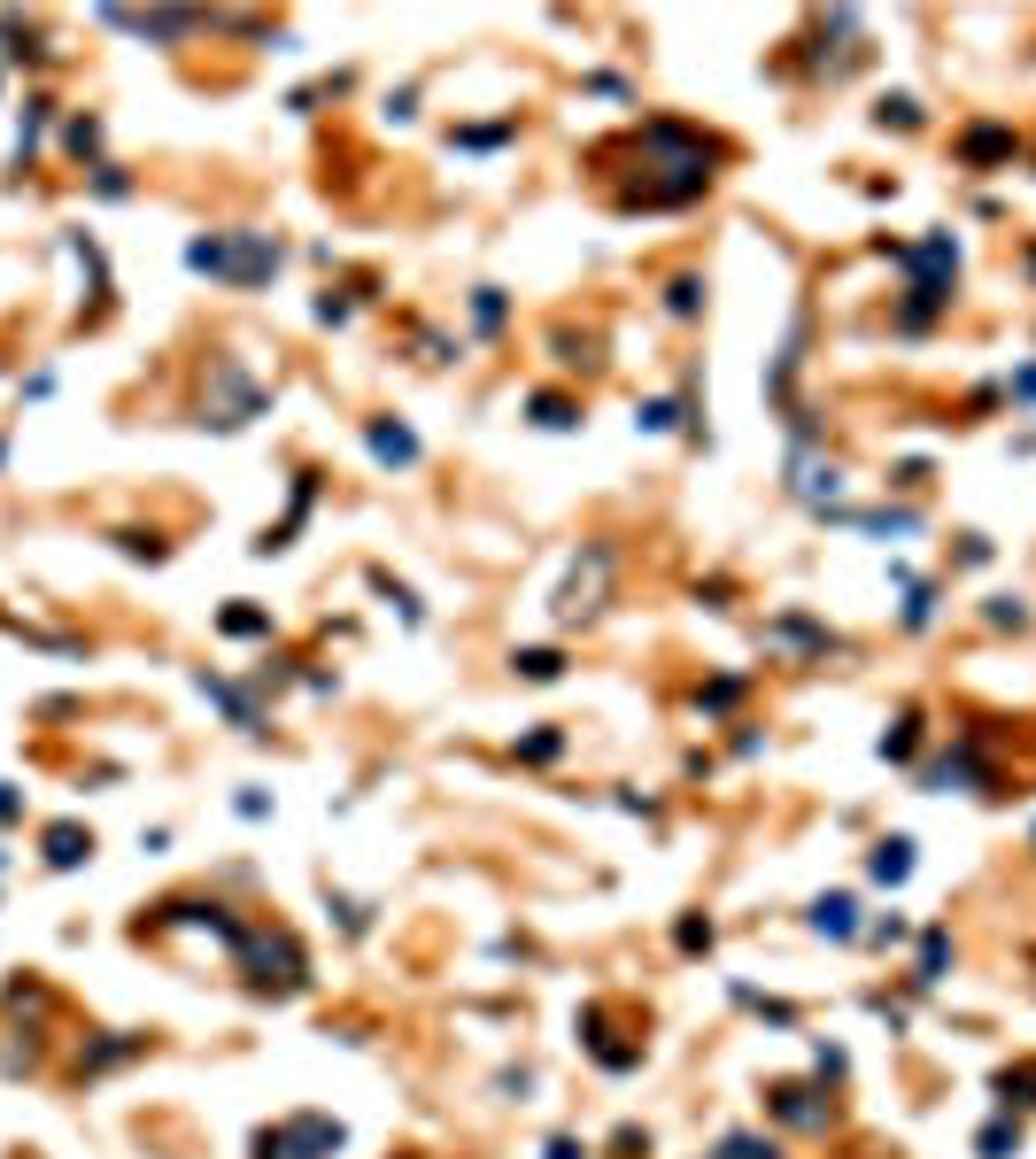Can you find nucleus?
<instances>
[{
	"mask_svg": "<svg viewBox=\"0 0 1036 1159\" xmlns=\"http://www.w3.org/2000/svg\"><path fill=\"white\" fill-rule=\"evenodd\" d=\"M627 155L650 162V178L627 194V209H635V202H642V209H680V202H697V194L712 186V162H720V147H712L704 132H688V124H673V117H650V124L627 140Z\"/></svg>",
	"mask_w": 1036,
	"mask_h": 1159,
	"instance_id": "1",
	"label": "nucleus"
},
{
	"mask_svg": "<svg viewBox=\"0 0 1036 1159\" xmlns=\"http://www.w3.org/2000/svg\"><path fill=\"white\" fill-rule=\"evenodd\" d=\"M186 263L209 279H232V287H264L279 271V240L272 232H209V240L186 248Z\"/></svg>",
	"mask_w": 1036,
	"mask_h": 1159,
	"instance_id": "2",
	"label": "nucleus"
},
{
	"mask_svg": "<svg viewBox=\"0 0 1036 1159\" xmlns=\"http://www.w3.org/2000/svg\"><path fill=\"white\" fill-rule=\"evenodd\" d=\"M264 387H255L240 364H232V355H217V364H209V395H202V425H217V433H240L248 418H264Z\"/></svg>",
	"mask_w": 1036,
	"mask_h": 1159,
	"instance_id": "3",
	"label": "nucleus"
},
{
	"mask_svg": "<svg viewBox=\"0 0 1036 1159\" xmlns=\"http://www.w3.org/2000/svg\"><path fill=\"white\" fill-rule=\"evenodd\" d=\"M340 1144V1121H325V1113H302V1121H287V1128H264L255 1136V1159H333Z\"/></svg>",
	"mask_w": 1036,
	"mask_h": 1159,
	"instance_id": "4",
	"label": "nucleus"
},
{
	"mask_svg": "<svg viewBox=\"0 0 1036 1159\" xmlns=\"http://www.w3.org/2000/svg\"><path fill=\"white\" fill-rule=\"evenodd\" d=\"M240 958H248V974H255L264 990H272V982H279V990H302V982H310L294 935H248V928H240Z\"/></svg>",
	"mask_w": 1036,
	"mask_h": 1159,
	"instance_id": "5",
	"label": "nucleus"
},
{
	"mask_svg": "<svg viewBox=\"0 0 1036 1159\" xmlns=\"http://www.w3.org/2000/svg\"><path fill=\"white\" fill-rule=\"evenodd\" d=\"M603 588H612V550L603 542H588V557L565 572V588H557V618L573 627V618H595L603 611Z\"/></svg>",
	"mask_w": 1036,
	"mask_h": 1159,
	"instance_id": "6",
	"label": "nucleus"
},
{
	"mask_svg": "<svg viewBox=\"0 0 1036 1159\" xmlns=\"http://www.w3.org/2000/svg\"><path fill=\"white\" fill-rule=\"evenodd\" d=\"M766 1106H773V1121H790V1128H828V1106H820L812 1083H773Z\"/></svg>",
	"mask_w": 1036,
	"mask_h": 1159,
	"instance_id": "7",
	"label": "nucleus"
},
{
	"mask_svg": "<svg viewBox=\"0 0 1036 1159\" xmlns=\"http://www.w3.org/2000/svg\"><path fill=\"white\" fill-rule=\"evenodd\" d=\"M101 24H109V32H140V39H186V32H202L209 16H194V9H179V16H132V9H101Z\"/></svg>",
	"mask_w": 1036,
	"mask_h": 1159,
	"instance_id": "8",
	"label": "nucleus"
},
{
	"mask_svg": "<svg viewBox=\"0 0 1036 1159\" xmlns=\"http://www.w3.org/2000/svg\"><path fill=\"white\" fill-rule=\"evenodd\" d=\"M990 773H983V758H975V743H960L952 758H943V765H928V788L936 796H952V788H983Z\"/></svg>",
	"mask_w": 1036,
	"mask_h": 1159,
	"instance_id": "9",
	"label": "nucleus"
},
{
	"mask_svg": "<svg viewBox=\"0 0 1036 1159\" xmlns=\"http://www.w3.org/2000/svg\"><path fill=\"white\" fill-rule=\"evenodd\" d=\"M85 858H94V835H85L77 820L47 828V866H55V873H70V866H85Z\"/></svg>",
	"mask_w": 1036,
	"mask_h": 1159,
	"instance_id": "10",
	"label": "nucleus"
},
{
	"mask_svg": "<svg viewBox=\"0 0 1036 1159\" xmlns=\"http://www.w3.org/2000/svg\"><path fill=\"white\" fill-rule=\"evenodd\" d=\"M364 440H372V457H380V464H418V433H410V425L372 418V433H364Z\"/></svg>",
	"mask_w": 1036,
	"mask_h": 1159,
	"instance_id": "11",
	"label": "nucleus"
},
{
	"mask_svg": "<svg viewBox=\"0 0 1036 1159\" xmlns=\"http://www.w3.org/2000/svg\"><path fill=\"white\" fill-rule=\"evenodd\" d=\"M812 928H820V935H835V943H851V935H858V905L835 889V897H820V905H812Z\"/></svg>",
	"mask_w": 1036,
	"mask_h": 1159,
	"instance_id": "12",
	"label": "nucleus"
},
{
	"mask_svg": "<svg viewBox=\"0 0 1036 1159\" xmlns=\"http://www.w3.org/2000/svg\"><path fill=\"white\" fill-rule=\"evenodd\" d=\"M867 873L898 889V881L913 873V843H905V835H890V843H875V858H867Z\"/></svg>",
	"mask_w": 1036,
	"mask_h": 1159,
	"instance_id": "13",
	"label": "nucleus"
},
{
	"mask_svg": "<svg viewBox=\"0 0 1036 1159\" xmlns=\"http://www.w3.org/2000/svg\"><path fill=\"white\" fill-rule=\"evenodd\" d=\"M998 1106H1005V1113H1013V1106H1036V1066H1028V1059L998 1075Z\"/></svg>",
	"mask_w": 1036,
	"mask_h": 1159,
	"instance_id": "14",
	"label": "nucleus"
},
{
	"mask_svg": "<svg viewBox=\"0 0 1036 1159\" xmlns=\"http://www.w3.org/2000/svg\"><path fill=\"white\" fill-rule=\"evenodd\" d=\"M943 966H952V935L928 928V935H920V982H943Z\"/></svg>",
	"mask_w": 1036,
	"mask_h": 1159,
	"instance_id": "15",
	"label": "nucleus"
},
{
	"mask_svg": "<svg viewBox=\"0 0 1036 1159\" xmlns=\"http://www.w3.org/2000/svg\"><path fill=\"white\" fill-rule=\"evenodd\" d=\"M975 1151H983V1159H1013V1151H1021V1128H1013V1121H990V1128L975 1136Z\"/></svg>",
	"mask_w": 1036,
	"mask_h": 1159,
	"instance_id": "16",
	"label": "nucleus"
},
{
	"mask_svg": "<svg viewBox=\"0 0 1036 1159\" xmlns=\"http://www.w3.org/2000/svg\"><path fill=\"white\" fill-rule=\"evenodd\" d=\"M510 665H518V680H557V673H565V657H557V650H518Z\"/></svg>",
	"mask_w": 1036,
	"mask_h": 1159,
	"instance_id": "17",
	"label": "nucleus"
},
{
	"mask_svg": "<svg viewBox=\"0 0 1036 1159\" xmlns=\"http://www.w3.org/2000/svg\"><path fill=\"white\" fill-rule=\"evenodd\" d=\"M217 627H225V635H272V618H264V611H248V603H232Z\"/></svg>",
	"mask_w": 1036,
	"mask_h": 1159,
	"instance_id": "18",
	"label": "nucleus"
},
{
	"mask_svg": "<svg viewBox=\"0 0 1036 1159\" xmlns=\"http://www.w3.org/2000/svg\"><path fill=\"white\" fill-rule=\"evenodd\" d=\"M62 140H70V155H94V147H101V117H70Z\"/></svg>",
	"mask_w": 1036,
	"mask_h": 1159,
	"instance_id": "19",
	"label": "nucleus"
},
{
	"mask_svg": "<svg viewBox=\"0 0 1036 1159\" xmlns=\"http://www.w3.org/2000/svg\"><path fill=\"white\" fill-rule=\"evenodd\" d=\"M697 302H704L697 279H673V287H665V310H673V317H697Z\"/></svg>",
	"mask_w": 1036,
	"mask_h": 1159,
	"instance_id": "20",
	"label": "nucleus"
},
{
	"mask_svg": "<svg viewBox=\"0 0 1036 1159\" xmlns=\"http://www.w3.org/2000/svg\"><path fill=\"white\" fill-rule=\"evenodd\" d=\"M720 1159H782V1151H773L766 1136H727V1144H720Z\"/></svg>",
	"mask_w": 1036,
	"mask_h": 1159,
	"instance_id": "21",
	"label": "nucleus"
},
{
	"mask_svg": "<svg viewBox=\"0 0 1036 1159\" xmlns=\"http://www.w3.org/2000/svg\"><path fill=\"white\" fill-rule=\"evenodd\" d=\"M534 425L565 433V425H573V402H557V395H534Z\"/></svg>",
	"mask_w": 1036,
	"mask_h": 1159,
	"instance_id": "22",
	"label": "nucleus"
},
{
	"mask_svg": "<svg viewBox=\"0 0 1036 1159\" xmlns=\"http://www.w3.org/2000/svg\"><path fill=\"white\" fill-rule=\"evenodd\" d=\"M39 132H47V101H24V124H16V155H24Z\"/></svg>",
	"mask_w": 1036,
	"mask_h": 1159,
	"instance_id": "23",
	"label": "nucleus"
},
{
	"mask_svg": "<svg viewBox=\"0 0 1036 1159\" xmlns=\"http://www.w3.org/2000/svg\"><path fill=\"white\" fill-rule=\"evenodd\" d=\"M1005 147H1013V140H1005V132H990V124H983V132H967V155H975V162H990V155H1005Z\"/></svg>",
	"mask_w": 1036,
	"mask_h": 1159,
	"instance_id": "24",
	"label": "nucleus"
},
{
	"mask_svg": "<svg viewBox=\"0 0 1036 1159\" xmlns=\"http://www.w3.org/2000/svg\"><path fill=\"white\" fill-rule=\"evenodd\" d=\"M990 627H1028V611H1021V595H990Z\"/></svg>",
	"mask_w": 1036,
	"mask_h": 1159,
	"instance_id": "25",
	"label": "nucleus"
},
{
	"mask_svg": "<svg viewBox=\"0 0 1036 1159\" xmlns=\"http://www.w3.org/2000/svg\"><path fill=\"white\" fill-rule=\"evenodd\" d=\"M472 317H480V333H495V325H503V294H495V287H480V302H472Z\"/></svg>",
	"mask_w": 1036,
	"mask_h": 1159,
	"instance_id": "26",
	"label": "nucleus"
},
{
	"mask_svg": "<svg viewBox=\"0 0 1036 1159\" xmlns=\"http://www.w3.org/2000/svg\"><path fill=\"white\" fill-rule=\"evenodd\" d=\"M735 696H743V680H712V688H704V696H697V711H727V703H735Z\"/></svg>",
	"mask_w": 1036,
	"mask_h": 1159,
	"instance_id": "27",
	"label": "nucleus"
},
{
	"mask_svg": "<svg viewBox=\"0 0 1036 1159\" xmlns=\"http://www.w3.org/2000/svg\"><path fill=\"white\" fill-rule=\"evenodd\" d=\"M913 727H920V720H898V727L882 735V758H913Z\"/></svg>",
	"mask_w": 1036,
	"mask_h": 1159,
	"instance_id": "28",
	"label": "nucleus"
},
{
	"mask_svg": "<svg viewBox=\"0 0 1036 1159\" xmlns=\"http://www.w3.org/2000/svg\"><path fill=\"white\" fill-rule=\"evenodd\" d=\"M680 951H712V920H680Z\"/></svg>",
	"mask_w": 1036,
	"mask_h": 1159,
	"instance_id": "29",
	"label": "nucleus"
},
{
	"mask_svg": "<svg viewBox=\"0 0 1036 1159\" xmlns=\"http://www.w3.org/2000/svg\"><path fill=\"white\" fill-rule=\"evenodd\" d=\"M94 186H101V194H109V202H117V194H132V178H124V170H117V162H101V178H94Z\"/></svg>",
	"mask_w": 1036,
	"mask_h": 1159,
	"instance_id": "30",
	"label": "nucleus"
},
{
	"mask_svg": "<svg viewBox=\"0 0 1036 1159\" xmlns=\"http://www.w3.org/2000/svg\"><path fill=\"white\" fill-rule=\"evenodd\" d=\"M518 758H534V765H542V758H557V735H527V743H518Z\"/></svg>",
	"mask_w": 1036,
	"mask_h": 1159,
	"instance_id": "31",
	"label": "nucleus"
},
{
	"mask_svg": "<svg viewBox=\"0 0 1036 1159\" xmlns=\"http://www.w3.org/2000/svg\"><path fill=\"white\" fill-rule=\"evenodd\" d=\"M550 1159H588V1151H580L573 1136H557V1144H550Z\"/></svg>",
	"mask_w": 1036,
	"mask_h": 1159,
	"instance_id": "32",
	"label": "nucleus"
},
{
	"mask_svg": "<svg viewBox=\"0 0 1036 1159\" xmlns=\"http://www.w3.org/2000/svg\"><path fill=\"white\" fill-rule=\"evenodd\" d=\"M0 820H16V788L9 781H0Z\"/></svg>",
	"mask_w": 1036,
	"mask_h": 1159,
	"instance_id": "33",
	"label": "nucleus"
}]
</instances>
